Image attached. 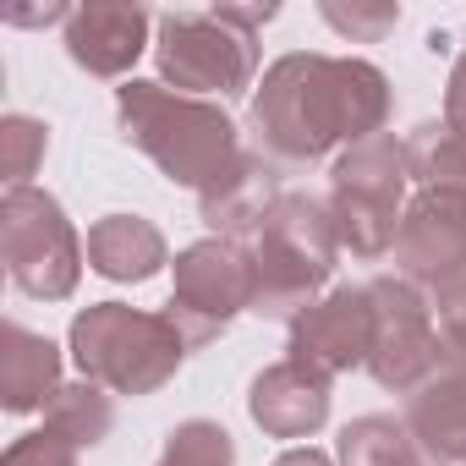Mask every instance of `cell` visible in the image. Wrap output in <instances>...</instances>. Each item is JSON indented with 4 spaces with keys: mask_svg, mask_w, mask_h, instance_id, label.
<instances>
[{
    "mask_svg": "<svg viewBox=\"0 0 466 466\" xmlns=\"http://www.w3.org/2000/svg\"><path fill=\"white\" fill-rule=\"evenodd\" d=\"M390 110L395 94L373 61L291 50L258 77L248 132L253 154H264L275 170H313L335 148L346 154L379 137L390 127Z\"/></svg>",
    "mask_w": 466,
    "mask_h": 466,
    "instance_id": "1",
    "label": "cell"
},
{
    "mask_svg": "<svg viewBox=\"0 0 466 466\" xmlns=\"http://www.w3.org/2000/svg\"><path fill=\"white\" fill-rule=\"evenodd\" d=\"M116 121H121V137L170 187L203 192L230 159L242 154V132H237V121H230L225 105L176 94L165 83H143V77L121 83L116 88Z\"/></svg>",
    "mask_w": 466,
    "mask_h": 466,
    "instance_id": "2",
    "label": "cell"
},
{
    "mask_svg": "<svg viewBox=\"0 0 466 466\" xmlns=\"http://www.w3.org/2000/svg\"><path fill=\"white\" fill-rule=\"evenodd\" d=\"M248 264H253V313L258 319H297L302 308L319 302V291L335 275L340 237L329 198L319 192H286L248 237Z\"/></svg>",
    "mask_w": 466,
    "mask_h": 466,
    "instance_id": "3",
    "label": "cell"
},
{
    "mask_svg": "<svg viewBox=\"0 0 466 466\" xmlns=\"http://www.w3.org/2000/svg\"><path fill=\"white\" fill-rule=\"evenodd\" d=\"M72 362L88 384L110 390V395H159L181 362H187V340L176 335V324L165 313H143L127 302H94L72 319Z\"/></svg>",
    "mask_w": 466,
    "mask_h": 466,
    "instance_id": "4",
    "label": "cell"
},
{
    "mask_svg": "<svg viewBox=\"0 0 466 466\" xmlns=\"http://www.w3.org/2000/svg\"><path fill=\"white\" fill-rule=\"evenodd\" d=\"M411 176H406V148L395 143V132H379L346 154H335L329 170V214H335V237L340 253L373 264L395 253V230L406 214Z\"/></svg>",
    "mask_w": 466,
    "mask_h": 466,
    "instance_id": "5",
    "label": "cell"
},
{
    "mask_svg": "<svg viewBox=\"0 0 466 466\" xmlns=\"http://www.w3.org/2000/svg\"><path fill=\"white\" fill-rule=\"evenodd\" d=\"M154 66L159 83L192 99H242L258 88V34L214 12H165L154 23Z\"/></svg>",
    "mask_w": 466,
    "mask_h": 466,
    "instance_id": "6",
    "label": "cell"
},
{
    "mask_svg": "<svg viewBox=\"0 0 466 466\" xmlns=\"http://www.w3.org/2000/svg\"><path fill=\"white\" fill-rule=\"evenodd\" d=\"M0 264L6 280L34 302H66L83 280L88 242L66 219L61 198L45 187H6L0 192Z\"/></svg>",
    "mask_w": 466,
    "mask_h": 466,
    "instance_id": "7",
    "label": "cell"
},
{
    "mask_svg": "<svg viewBox=\"0 0 466 466\" xmlns=\"http://www.w3.org/2000/svg\"><path fill=\"white\" fill-rule=\"evenodd\" d=\"M159 313L176 324L187 351H203L208 340H219L242 313H253L248 248L230 237H203V242L181 248L170 264V302Z\"/></svg>",
    "mask_w": 466,
    "mask_h": 466,
    "instance_id": "8",
    "label": "cell"
},
{
    "mask_svg": "<svg viewBox=\"0 0 466 466\" xmlns=\"http://www.w3.org/2000/svg\"><path fill=\"white\" fill-rule=\"evenodd\" d=\"M368 297H373V351H368V373L390 395H417L450 362L444 357V340H439L433 297L417 291L400 275L368 280Z\"/></svg>",
    "mask_w": 466,
    "mask_h": 466,
    "instance_id": "9",
    "label": "cell"
},
{
    "mask_svg": "<svg viewBox=\"0 0 466 466\" xmlns=\"http://www.w3.org/2000/svg\"><path fill=\"white\" fill-rule=\"evenodd\" d=\"M390 258H395V275L428 297L461 286L466 280V187L411 192Z\"/></svg>",
    "mask_w": 466,
    "mask_h": 466,
    "instance_id": "10",
    "label": "cell"
},
{
    "mask_svg": "<svg viewBox=\"0 0 466 466\" xmlns=\"http://www.w3.org/2000/svg\"><path fill=\"white\" fill-rule=\"evenodd\" d=\"M368 351H373V297H368V286H335L291 319V362L313 368L329 384L351 368H368Z\"/></svg>",
    "mask_w": 466,
    "mask_h": 466,
    "instance_id": "11",
    "label": "cell"
},
{
    "mask_svg": "<svg viewBox=\"0 0 466 466\" xmlns=\"http://www.w3.org/2000/svg\"><path fill=\"white\" fill-rule=\"evenodd\" d=\"M154 23L132 0H88L72 6L66 17V56L77 72L99 77V83H132V66L143 50H154Z\"/></svg>",
    "mask_w": 466,
    "mask_h": 466,
    "instance_id": "12",
    "label": "cell"
},
{
    "mask_svg": "<svg viewBox=\"0 0 466 466\" xmlns=\"http://www.w3.org/2000/svg\"><path fill=\"white\" fill-rule=\"evenodd\" d=\"M248 417L269 439H313L329 422V379L302 362H269L248 390Z\"/></svg>",
    "mask_w": 466,
    "mask_h": 466,
    "instance_id": "13",
    "label": "cell"
},
{
    "mask_svg": "<svg viewBox=\"0 0 466 466\" xmlns=\"http://www.w3.org/2000/svg\"><path fill=\"white\" fill-rule=\"evenodd\" d=\"M286 198V187H280V170L264 159V154H253V148H242L237 159H230L203 192H198V214H203V225L214 230V237H230V242H242L248 230L275 208Z\"/></svg>",
    "mask_w": 466,
    "mask_h": 466,
    "instance_id": "14",
    "label": "cell"
},
{
    "mask_svg": "<svg viewBox=\"0 0 466 466\" xmlns=\"http://www.w3.org/2000/svg\"><path fill=\"white\" fill-rule=\"evenodd\" d=\"M400 422L411 428L428 466H466V368H439L417 395H406Z\"/></svg>",
    "mask_w": 466,
    "mask_h": 466,
    "instance_id": "15",
    "label": "cell"
},
{
    "mask_svg": "<svg viewBox=\"0 0 466 466\" xmlns=\"http://www.w3.org/2000/svg\"><path fill=\"white\" fill-rule=\"evenodd\" d=\"M61 346L39 329L6 324L0 329V406L12 417L28 411H50V400L61 395Z\"/></svg>",
    "mask_w": 466,
    "mask_h": 466,
    "instance_id": "16",
    "label": "cell"
},
{
    "mask_svg": "<svg viewBox=\"0 0 466 466\" xmlns=\"http://www.w3.org/2000/svg\"><path fill=\"white\" fill-rule=\"evenodd\" d=\"M170 264L165 230L143 214H105L88 230V269L116 286H143Z\"/></svg>",
    "mask_w": 466,
    "mask_h": 466,
    "instance_id": "17",
    "label": "cell"
},
{
    "mask_svg": "<svg viewBox=\"0 0 466 466\" xmlns=\"http://www.w3.org/2000/svg\"><path fill=\"white\" fill-rule=\"evenodd\" d=\"M335 461L340 466H428V455L417 450L411 428L390 411H368L351 417L335 439Z\"/></svg>",
    "mask_w": 466,
    "mask_h": 466,
    "instance_id": "18",
    "label": "cell"
},
{
    "mask_svg": "<svg viewBox=\"0 0 466 466\" xmlns=\"http://www.w3.org/2000/svg\"><path fill=\"white\" fill-rule=\"evenodd\" d=\"M406 148V176L417 192L428 187H466V137L439 116V121H422L400 137Z\"/></svg>",
    "mask_w": 466,
    "mask_h": 466,
    "instance_id": "19",
    "label": "cell"
},
{
    "mask_svg": "<svg viewBox=\"0 0 466 466\" xmlns=\"http://www.w3.org/2000/svg\"><path fill=\"white\" fill-rule=\"evenodd\" d=\"M45 428L61 433V439L77 444V450H94V444H105V439L116 433V400H110V390H99V384H88V379L61 384V395H56L50 411H45Z\"/></svg>",
    "mask_w": 466,
    "mask_h": 466,
    "instance_id": "20",
    "label": "cell"
},
{
    "mask_svg": "<svg viewBox=\"0 0 466 466\" xmlns=\"http://www.w3.org/2000/svg\"><path fill=\"white\" fill-rule=\"evenodd\" d=\"M154 466H237V439L208 417H187L165 433V450Z\"/></svg>",
    "mask_w": 466,
    "mask_h": 466,
    "instance_id": "21",
    "label": "cell"
},
{
    "mask_svg": "<svg viewBox=\"0 0 466 466\" xmlns=\"http://www.w3.org/2000/svg\"><path fill=\"white\" fill-rule=\"evenodd\" d=\"M45 154H50V127L45 121H34V116L0 121V170H6V187H34Z\"/></svg>",
    "mask_w": 466,
    "mask_h": 466,
    "instance_id": "22",
    "label": "cell"
},
{
    "mask_svg": "<svg viewBox=\"0 0 466 466\" xmlns=\"http://www.w3.org/2000/svg\"><path fill=\"white\" fill-rule=\"evenodd\" d=\"M324 23L351 45H379L395 34L400 6H390V0H351V6H324Z\"/></svg>",
    "mask_w": 466,
    "mask_h": 466,
    "instance_id": "23",
    "label": "cell"
},
{
    "mask_svg": "<svg viewBox=\"0 0 466 466\" xmlns=\"http://www.w3.org/2000/svg\"><path fill=\"white\" fill-rule=\"evenodd\" d=\"M77 444H66L61 433H50V428H34V433H23V439H12V450L0 455V466H77Z\"/></svg>",
    "mask_w": 466,
    "mask_h": 466,
    "instance_id": "24",
    "label": "cell"
},
{
    "mask_svg": "<svg viewBox=\"0 0 466 466\" xmlns=\"http://www.w3.org/2000/svg\"><path fill=\"white\" fill-rule=\"evenodd\" d=\"M433 319H439V340L450 368H466V280L433 297Z\"/></svg>",
    "mask_w": 466,
    "mask_h": 466,
    "instance_id": "25",
    "label": "cell"
},
{
    "mask_svg": "<svg viewBox=\"0 0 466 466\" xmlns=\"http://www.w3.org/2000/svg\"><path fill=\"white\" fill-rule=\"evenodd\" d=\"M444 121L466 137V45H461L455 66H450V83H444Z\"/></svg>",
    "mask_w": 466,
    "mask_h": 466,
    "instance_id": "26",
    "label": "cell"
},
{
    "mask_svg": "<svg viewBox=\"0 0 466 466\" xmlns=\"http://www.w3.org/2000/svg\"><path fill=\"white\" fill-rule=\"evenodd\" d=\"M275 466H340L335 455H324V450H313V444H291Z\"/></svg>",
    "mask_w": 466,
    "mask_h": 466,
    "instance_id": "27",
    "label": "cell"
}]
</instances>
